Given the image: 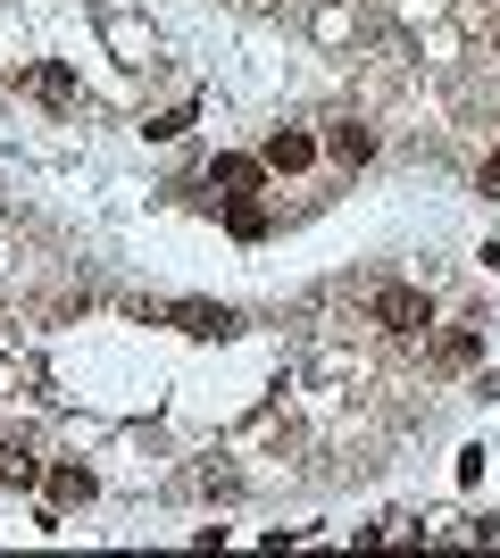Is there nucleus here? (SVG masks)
Here are the masks:
<instances>
[{
	"instance_id": "1",
	"label": "nucleus",
	"mask_w": 500,
	"mask_h": 558,
	"mask_svg": "<svg viewBox=\"0 0 500 558\" xmlns=\"http://www.w3.org/2000/svg\"><path fill=\"white\" fill-rule=\"evenodd\" d=\"M376 326L383 333H426L434 326V301L417 292V283H383V292H376Z\"/></svg>"
},
{
	"instance_id": "2",
	"label": "nucleus",
	"mask_w": 500,
	"mask_h": 558,
	"mask_svg": "<svg viewBox=\"0 0 500 558\" xmlns=\"http://www.w3.org/2000/svg\"><path fill=\"white\" fill-rule=\"evenodd\" d=\"M242 317L234 308H217V301H175V333H192V342H225Z\"/></svg>"
},
{
	"instance_id": "3",
	"label": "nucleus",
	"mask_w": 500,
	"mask_h": 558,
	"mask_svg": "<svg viewBox=\"0 0 500 558\" xmlns=\"http://www.w3.org/2000/svg\"><path fill=\"white\" fill-rule=\"evenodd\" d=\"M225 226H234V242H267V209H259V192H225Z\"/></svg>"
},
{
	"instance_id": "4",
	"label": "nucleus",
	"mask_w": 500,
	"mask_h": 558,
	"mask_svg": "<svg viewBox=\"0 0 500 558\" xmlns=\"http://www.w3.org/2000/svg\"><path fill=\"white\" fill-rule=\"evenodd\" d=\"M209 184H225V192H259V184H267V159H242V150H225V159L209 167Z\"/></svg>"
},
{
	"instance_id": "5",
	"label": "nucleus",
	"mask_w": 500,
	"mask_h": 558,
	"mask_svg": "<svg viewBox=\"0 0 500 558\" xmlns=\"http://www.w3.org/2000/svg\"><path fill=\"white\" fill-rule=\"evenodd\" d=\"M326 150H333V159H342V167H367V159H376V134L342 117V125H333V134H326Z\"/></svg>"
},
{
	"instance_id": "6",
	"label": "nucleus",
	"mask_w": 500,
	"mask_h": 558,
	"mask_svg": "<svg viewBox=\"0 0 500 558\" xmlns=\"http://www.w3.org/2000/svg\"><path fill=\"white\" fill-rule=\"evenodd\" d=\"M93 466H50V500H59V509H84V500H93Z\"/></svg>"
},
{
	"instance_id": "7",
	"label": "nucleus",
	"mask_w": 500,
	"mask_h": 558,
	"mask_svg": "<svg viewBox=\"0 0 500 558\" xmlns=\"http://www.w3.org/2000/svg\"><path fill=\"white\" fill-rule=\"evenodd\" d=\"M309 159H317V142H309V134H276V142H267V167H276V175H301Z\"/></svg>"
},
{
	"instance_id": "8",
	"label": "nucleus",
	"mask_w": 500,
	"mask_h": 558,
	"mask_svg": "<svg viewBox=\"0 0 500 558\" xmlns=\"http://www.w3.org/2000/svg\"><path fill=\"white\" fill-rule=\"evenodd\" d=\"M34 475H42V459H34V450H25V442H0V484H9V492H25Z\"/></svg>"
},
{
	"instance_id": "9",
	"label": "nucleus",
	"mask_w": 500,
	"mask_h": 558,
	"mask_svg": "<svg viewBox=\"0 0 500 558\" xmlns=\"http://www.w3.org/2000/svg\"><path fill=\"white\" fill-rule=\"evenodd\" d=\"M484 359V333H442L434 342V367H476Z\"/></svg>"
},
{
	"instance_id": "10",
	"label": "nucleus",
	"mask_w": 500,
	"mask_h": 558,
	"mask_svg": "<svg viewBox=\"0 0 500 558\" xmlns=\"http://www.w3.org/2000/svg\"><path fill=\"white\" fill-rule=\"evenodd\" d=\"M34 93H42L50 109H68V100H75V75L68 68H42V75H34Z\"/></svg>"
},
{
	"instance_id": "11",
	"label": "nucleus",
	"mask_w": 500,
	"mask_h": 558,
	"mask_svg": "<svg viewBox=\"0 0 500 558\" xmlns=\"http://www.w3.org/2000/svg\"><path fill=\"white\" fill-rule=\"evenodd\" d=\"M484 201H500V150H492V167H484Z\"/></svg>"
},
{
	"instance_id": "12",
	"label": "nucleus",
	"mask_w": 500,
	"mask_h": 558,
	"mask_svg": "<svg viewBox=\"0 0 500 558\" xmlns=\"http://www.w3.org/2000/svg\"><path fill=\"white\" fill-rule=\"evenodd\" d=\"M484 267H492V276H500V242H492V251H484Z\"/></svg>"
}]
</instances>
